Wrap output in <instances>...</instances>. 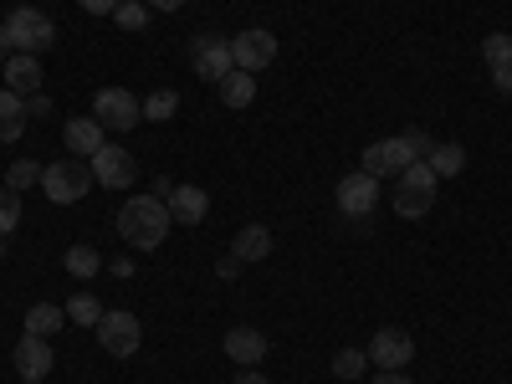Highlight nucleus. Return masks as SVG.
Wrapping results in <instances>:
<instances>
[{"label": "nucleus", "mask_w": 512, "mask_h": 384, "mask_svg": "<svg viewBox=\"0 0 512 384\" xmlns=\"http://www.w3.org/2000/svg\"><path fill=\"white\" fill-rule=\"evenodd\" d=\"M169 205L159 195H134L123 210H118V236L123 246H134V251H154L164 236H169Z\"/></svg>", "instance_id": "obj_1"}, {"label": "nucleus", "mask_w": 512, "mask_h": 384, "mask_svg": "<svg viewBox=\"0 0 512 384\" xmlns=\"http://www.w3.org/2000/svg\"><path fill=\"white\" fill-rule=\"evenodd\" d=\"M400 185H395V216H405V221H415V216H425V210L436 205V169L425 164V159H415V164H405L400 175H395Z\"/></svg>", "instance_id": "obj_2"}, {"label": "nucleus", "mask_w": 512, "mask_h": 384, "mask_svg": "<svg viewBox=\"0 0 512 384\" xmlns=\"http://www.w3.org/2000/svg\"><path fill=\"white\" fill-rule=\"evenodd\" d=\"M41 190H47V200H57V205H77L93 190V164L88 159H57V164L41 169Z\"/></svg>", "instance_id": "obj_3"}, {"label": "nucleus", "mask_w": 512, "mask_h": 384, "mask_svg": "<svg viewBox=\"0 0 512 384\" xmlns=\"http://www.w3.org/2000/svg\"><path fill=\"white\" fill-rule=\"evenodd\" d=\"M6 41H11V52L36 57V52H47L52 41H57V26H52V16H47V11H36V6H16V11H11V21H6Z\"/></svg>", "instance_id": "obj_4"}, {"label": "nucleus", "mask_w": 512, "mask_h": 384, "mask_svg": "<svg viewBox=\"0 0 512 384\" xmlns=\"http://www.w3.org/2000/svg\"><path fill=\"white\" fill-rule=\"evenodd\" d=\"M93 118L108 128V134H128V128L144 118V103L128 93V88H103V93L93 98Z\"/></svg>", "instance_id": "obj_5"}, {"label": "nucleus", "mask_w": 512, "mask_h": 384, "mask_svg": "<svg viewBox=\"0 0 512 384\" xmlns=\"http://www.w3.org/2000/svg\"><path fill=\"white\" fill-rule=\"evenodd\" d=\"M231 57H236V67L241 72H267L272 62H277V36L267 31V26H251V31H241V36H231Z\"/></svg>", "instance_id": "obj_6"}, {"label": "nucleus", "mask_w": 512, "mask_h": 384, "mask_svg": "<svg viewBox=\"0 0 512 384\" xmlns=\"http://www.w3.org/2000/svg\"><path fill=\"white\" fill-rule=\"evenodd\" d=\"M98 344H103L113 359H134L139 344H144V328H139L134 313H103V323H98Z\"/></svg>", "instance_id": "obj_7"}, {"label": "nucleus", "mask_w": 512, "mask_h": 384, "mask_svg": "<svg viewBox=\"0 0 512 384\" xmlns=\"http://www.w3.org/2000/svg\"><path fill=\"white\" fill-rule=\"evenodd\" d=\"M190 62H195V77L200 82H221L226 72H236L231 41H221V36H195L190 41Z\"/></svg>", "instance_id": "obj_8"}, {"label": "nucleus", "mask_w": 512, "mask_h": 384, "mask_svg": "<svg viewBox=\"0 0 512 384\" xmlns=\"http://www.w3.org/2000/svg\"><path fill=\"white\" fill-rule=\"evenodd\" d=\"M369 364L374 369H405L410 359H415V338L405 333V328H379L374 338H369Z\"/></svg>", "instance_id": "obj_9"}, {"label": "nucleus", "mask_w": 512, "mask_h": 384, "mask_svg": "<svg viewBox=\"0 0 512 384\" xmlns=\"http://www.w3.org/2000/svg\"><path fill=\"white\" fill-rule=\"evenodd\" d=\"M134 175H139V164H134V154H128V149L103 144V149L93 154V180H98V185H108V190H128V185H134Z\"/></svg>", "instance_id": "obj_10"}, {"label": "nucleus", "mask_w": 512, "mask_h": 384, "mask_svg": "<svg viewBox=\"0 0 512 384\" xmlns=\"http://www.w3.org/2000/svg\"><path fill=\"white\" fill-rule=\"evenodd\" d=\"M405 164H415V149L405 144V134H400V139H379V144L364 149V175H374V180L400 175Z\"/></svg>", "instance_id": "obj_11"}, {"label": "nucleus", "mask_w": 512, "mask_h": 384, "mask_svg": "<svg viewBox=\"0 0 512 384\" xmlns=\"http://www.w3.org/2000/svg\"><path fill=\"white\" fill-rule=\"evenodd\" d=\"M11 359H16V374H21L26 384H41V379L52 374V364H57V359H52V338H36V333L21 338Z\"/></svg>", "instance_id": "obj_12"}, {"label": "nucleus", "mask_w": 512, "mask_h": 384, "mask_svg": "<svg viewBox=\"0 0 512 384\" xmlns=\"http://www.w3.org/2000/svg\"><path fill=\"white\" fill-rule=\"evenodd\" d=\"M379 205V180L374 175H349V180H338V210H344V216H369V210Z\"/></svg>", "instance_id": "obj_13"}, {"label": "nucleus", "mask_w": 512, "mask_h": 384, "mask_svg": "<svg viewBox=\"0 0 512 384\" xmlns=\"http://www.w3.org/2000/svg\"><path fill=\"white\" fill-rule=\"evenodd\" d=\"M62 139H67V149H72V159H93L103 144H108V128L88 113V118H72L67 128H62Z\"/></svg>", "instance_id": "obj_14"}, {"label": "nucleus", "mask_w": 512, "mask_h": 384, "mask_svg": "<svg viewBox=\"0 0 512 384\" xmlns=\"http://www.w3.org/2000/svg\"><path fill=\"white\" fill-rule=\"evenodd\" d=\"M226 359H236L241 369H256L267 359V333L262 328H231L226 333Z\"/></svg>", "instance_id": "obj_15"}, {"label": "nucleus", "mask_w": 512, "mask_h": 384, "mask_svg": "<svg viewBox=\"0 0 512 384\" xmlns=\"http://www.w3.org/2000/svg\"><path fill=\"white\" fill-rule=\"evenodd\" d=\"M164 205H169V216H175L180 226H200L205 210H210V200H205L200 185H175V190L164 195Z\"/></svg>", "instance_id": "obj_16"}, {"label": "nucleus", "mask_w": 512, "mask_h": 384, "mask_svg": "<svg viewBox=\"0 0 512 384\" xmlns=\"http://www.w3.org/2000/svg\"><path fill=\"white\" fill-rule=\"evenodd\" d=\"M0 72H6V88H11V93H21V98H36V93H41V62H36V57L11 52Z\"/></svg>", "instance_id": "obj_17"}, {"label": "nucleus", "mask_w": 512, "mask_h": 384, "mask_svg": "<svg viewBox=\"0 0 512 384\" xmlns=\"http://www.w3.org/2000/svg\"><path fill=\"white\" fill-rule=\"evenodd\" d=\"M26 98L11 93V88H0V144H16L26 134Z\"/></svg>", "instance_id": "obj_18"}, {"label": "nucleus", "mask_w": 512, "mask_h": 384, "mask_svg": "<svg viewBox=\"0 0 512 384\" xmlns=\"http://www.w3.org/2000/svg\"><path fill=\"white\" fill-rule=\"evenodd\" d=\"M267 251H272V231H267V226H246V231H236V241H231L236 262H262Z\"/></svg>", "instance_id": "obj_19"}, {"label": "nucleus", "mask_w": 512, "mask_h": 384, "mask_svg": "<svg viewBox=\"0 0 512 384\" xmlns=\"http://www.w3.org/2000/svg\"><path fill=\"white\" fill-rule=\"evenodd\" d=\"M216 88H221V103H226V108H246V103L256 98V77L236 67V72H226V77L216 82Z\"/></svg>", "instance_id": "obj_20"}, {"label": "nucleus", "mask_w": 512, "mask_h": 384, "mask_svg": "<svg viewBox=\"0 0 512 384\" xmlns=\"http://www.w3.org/2000/svg\"><path fill=\"white\" fill-rule=\"evenodd\" d=\"M62 323H67V308H57V303H36L26 313V333H36V338H52Z\"/></svg>", "instance_id": "obj_21"}, {"label": "nucleus", "mask_w": 512, "mask_h": 384, "mask_svg": "<svg viewBox=\"0 0 512 384\" xmlns=\"http://www.w3.org/2000/svg\"><path fill=\"white\" fill-rule=\"evenodd\" d=\"M67 323H82V328H98L103 323V303L93 292H77L72 303H67Z\"/></svg>", "instance_id": "obj_22"}, {"label": "nucleus", "mask_w": 512, "mask_h": 384, "mask_svg": "<svg viewBox=\"0 0 512 384\" xmlns=\"http://www.w3.org/2000/svg\"><path fill=\"white\" fill-rule=\"evenodd\" d=\"M436 169V180H446V175H461V164H466V154H461V144H436L431 149V159H425Z\"/></svg>", "instance_id": "obj_23"}, {"label": "nucleus", "mask_w": 512, "mask_h": 384, "mask_svg": "<svg viewBox=\"0 0 512 384\" xmlns=\"http://www.w3.org/2000/svg\"><path fill=\"white\" fill-rule=\"evenodd\" d=\"M67 272H72V277H98V272H103L98 246H72V251H67Z\"/></svg>", "instance_id": "obj_24"}, {"label": "nucleus", "mask_w": 512, "mask_h": 384, "mask_svg": "<svg viewBox=\"0 0 512 384\" xmlns=\"http://www.w3.org/2000/svg\"><path fill=\"white\" fill-rule=\"evenodd\" d=\"M175 113H180V98L169 93V88H159V93L144 98V118H149V123H164V118H175Z\"/></svg>", "instance_id": "obj_25"}, {"label": "nucleus", "mask_w": 512, "mask_h": 384, "mask_svg": "<svg viewBox=\"0 0 512 384\" xmlns=\"http://www.w3.org/2000/svg\"><path fill=\"white\" fill-rule=\"evenodd\" d=\"M31 185H41V164H36V159H16L11 175H6V190L21 195V190H31Z\"/></svg>", "instance_id": "obj_26"}, {"label": "nucleus", "mask_w": 512, "mask_h": 384, "mask_svg": "<svg viewBox=\"0 0 512 384\" xmlns=\"http://www.w3.org/2000/svg\"><path fill=\"white\" fill-rule=\"evenodd\" d=\"M369 369V354L364 349H338V359H333V374L338 379H359Z\"/></svg>", "instance_id": "obj_27"}, {"label": "nucleus", "mask_w": 512, "mask_h": 384, "mask_svg": "<svg viewBox=\"0 0 512 384\" xmlns=\"http://www.w3.org/2000/svg\"><path fill=\"white\" fill-rule=\"evenodd\" d=\"M118 26L123 31H144V21H149V6H144V0H118Z\"/></svg>", "instance_id": "obj_28"}, {"label": "nucleus", "mask_w": 512, "mask_h": 384, "mask_svg": "<svg viewBox=\"0 0 512 384\" xmlns=\"http://www.w3.org/2000/svg\"><path fill=\"white\" fill-rule=\"evenodd\" d=\"M21 226V195L16 190H0V236H11Z\"/></svg>", "instance_id": "obj_29"}, {"label": "nucleus", "mask_w": 512, "mask_h": 384, "mask_svg": "<svg viewBox=\"0 0 512 384\" xmlns=\"http://www.w3.org/2000/svg\"><path fill=\"white\" fill-rule=\"evenodd\" d=\"M482 57H487V67H502V62H512V36L492 31V36L482 41Z\"/></svg>", "instance_id": "obj_30"}, {"label": "nucleus", "mask_w": 512, "mask_h": 384, "mask_svg": "<svg viewBox=\"0 0 512 384\" xmlns=\"http://www.w3.org/2000/svg\"><path fill=\"white\" fill-rule=\"evenodd\" d=\"M405 144L415 149V159H431V149H436V139L425 134V128H405Z\"/></svg>", "instance_id": "obj_31"}, {"label": "nucleus", "mask_w": 512, "mask_h": 384, "mask_svg": "<svg viewBox=\"0 0 512 384\" xmlns=\"http://www.w3.org/2000/svg\"><path fill=\"white\" fill-rule=\"evenodd\" d=\"M492 88L512 98V62H502V67H492Z\"/></svg>", "instance_id": "obj_32"}, {"label": "nucleus", "mask_w": 512, "mask_h": 384, "mask_svg": "<svg viewBox=\"0 0 512 384\" xmlns=\"http://www.w3.org/2000/svg\"><path fill=\"white\" fill-rule=\"evenodd\" d=\"M26 118H52V98H26Z\"/></svg>", "instance_id": "obj_33"}, {"label": "nucleus", "mask_w": 512, "mask_h": 384, "mask_svg": "<svg viewBox=\"0 0 512 384\" xmlns=\"http://www.w3.org/2000/svg\"><path fill=\"white\" fill-rule=\"evenodd\" d=\"M82 11H93V16H113L118 11V0H77Z\"/></svg>", "instance_id": "obj_34"}, {"label": "nucleus", "mask_w": 512, "mask_h": 384, "mask_svg": "<svg viewBox=\"0 0 512 384\" xmlns=\"http://www.w3.org/2000/svg\"><path fill=\"white\" fill-rule=\"evenodd\" d=\"M374 384H410V379H405V369H379Z\"/></svg>", "instance_id": "obj_35"}, {"label": "nucleus", "mask_w": 512, "mask_h": 384, "mask_svg": "<svg viewBox=\"0 0 512 384\" xmlns=\"http://www.w3.org/2000/svg\"><path fill=\"white\" fill-rule=\"evenodd\" d=\"M236 272H241V262H236V256H226V262L216 267V277H226V282H236Z\"/></svg>", "instance_id": "obj_36"}, {"label": "nucleus", "mask_w": 512, "mask_h": 384, "mask_svg": "<svg viewBox=\"0 0 512 384\" xmlns=\"http://www.w3.org/2000/svg\"><path fill=\"white\" fill-rule=\"evenodd\" d=\"M144 6H149V11H180L185 0H144Z\"/></svg>", "instance_id": "obj_37"}, {"label": "nucleus", "mask_w": 512, "mask_h": 384, "mask_svg": "<svg viewBox=\"0 0 512 384\" xmlns=\"http://www.w3.org/2000/svg\"><path fill=\"white\" fill-rule=\"evenodd\" d=\"M236 384H267V379H262V369H241V374H236Z\"/></svg>", "instance_id": "obj_38"}, {"label": "nucleus", "mask_w": 512, "mask_h": 384, "mask_svg": "<svg viewBox=\"0 0 512 384\" xmlns=\"http://www.w3.org/2000/svg\"><path fill=\"white\" fill-rule=\"evenodd\" d=\"M6 57H11V41H6V26H0V67H6Z\"/></svg>", "instance_id": "obj_39"}, {"label": "nucleus", "mask_w": 512, "mask_h": 384, "mask_svg": "<svg viewBox=\"0 0 512 384\" xmlns=\"http://www.w3.org/2000/svg\"><path fill=\"white\" fill-rule=\"evenodd\" d=\"M0 256H6V236H0Z\"/></svg>", "instance_id": "obj_40"}]
</instances>
